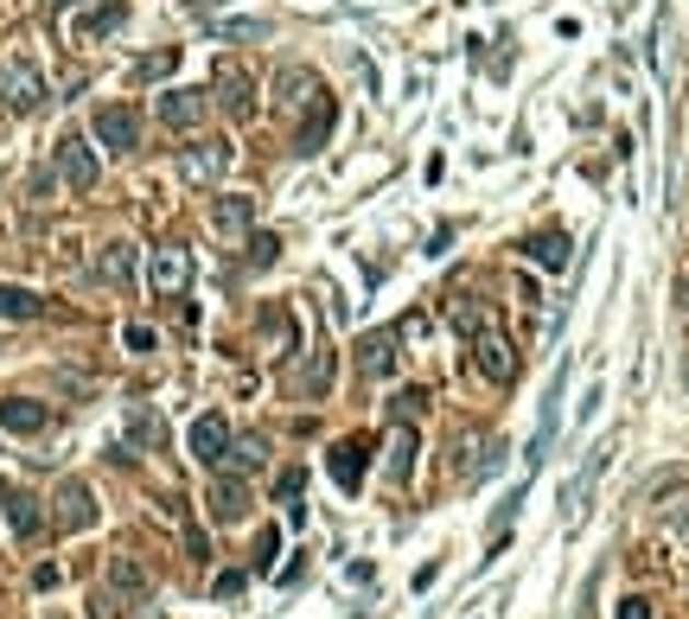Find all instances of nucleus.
Returning <instances> with one entry per match:
<instances>
[{
    "label": "nucleus",
    "instance_id": "1",
    "mask_svg": "<svg viewBox=\"0 0 689 619\" xmlns=\"http://www.w3.org/2000/svg\"><path fill=\"white\" fill-rule=\"evenodd\" d=\"M0 103L13 115H33L45 110V77L26 51H0Z\"/></svg>",
    "mask_w": 689,
    "mask_h": 619
},
{
    "label": "nucleus",
    "instance_id": "2",
    "mask_svg": "<svg viewBox=\"0 0 689 619\" xmlns=\"http://www.w3.org/2000/svg\"><path fill=\"white\" fill-rule=\"evenodd\" d=\"M147 288L160 294V300H180V294L192 288V255H185L180 243L153 250V262H147Z\"/></svg>",
    "mask_w": 689,
    "mask_h": 619
},
{
    "label": "nucleus",
    "instance_id": "3",
    "mask_svg": "<svg viewBox=\"0 0 689 619\" xmlns=\"http://www.w3.org/2000/svg\"><path fill=\"white\" fill-rule=\"evenodd\" d=\"M96 141L110 147V153H135L141 147V115L128 110V103H103L96 110Z\"/></svg>",
    "mask_w": 689,
    "mask_h": 619
},
{
    "label": "nucleus",
    "instance_id": "4",
    "mask_svg": "<svg viewBox=\"0 0 689 619\" xmlns=\"http://www.w3.org/2000/svg\"><path fill=\"white\" fill-rule=\"evenodd\" d=\"M51 524H58V530H90V524H96V492H90L83 479H65L58 498H51Z\"/></svg>",
    "mask_w": 689,
    "mask_h": 619
},
{
    "label": "nucleus",
    "instance_id": "5",
    "mask_svg": "<svg viewBox=\"0 0 689 619\" xmlns=\"http://www.w3.org/2000/svg\"><path fill=\"white\" fill-rule=\"evenodd\" d=\"M185 447H192V460H198V467H223V454H230V422H223L218 409H211V415H198V422H192V435H185Z\"/></svg>",
    "mask_w": 689,
    "mask_h": 619
},
{
    "label": "nucleus",
    "instance_id": "6",
    "mask_svg": "<svg viewBox=\"0 0 689 619\" xmlns=\"http://www.w3.org/2000/svg\"><path fill=\"white\" fill-rule=\"evenodd\" d=\"M472 365H479V377H492V383H510V377H517V358H510V345L492 326L472 332Z\"/></svg>",
    "mask_w": 689,
    "mask_h": 619
},
{
    "label": "nucleus",
    "instance_id": "7",
    "mask_svg": "<svg viewBox=\"0 0 689 619\" xmlns=\"http://www.w3.org/2000/svg\"><path fill=\"white\" fill-rule=\"evenodd\" d=\"M332 122H338V103L320 90V96L307 103V115H300V128H294V153H320L326 135H332Z\"/></svg>",
    "mask_w": 689,
    "mask_h": 619
},
{
    "label": "nucleus",
    "instance_id": "8",
    "mask_svg": "<svg viewBox=\"0 0 689 619\" xmlns=\"http://www.w3.org/2000/svg\"><path fill=\"white\" fill-rule=\"evenodd\" d=\"M58 173H65V185H71V192H90V185H96V173H103V167H96V153H90V141H83V135H65V141H58Z\"/></svg>",
    "mask_w": 689,
    "mask_h": 619
},
{
    "label": "nucleus",
    "instance_id": "9",
    "mask_svg": "<svg viewBox=\"0 0 689 619\" xmlns=\"http://www.w3.org/2000/svg\"><path fill=\"white\" fill-rule=\"evenodd\" d=\"M223 167H230V147H223V141H198V147H185V153H180L185 185H211V180H223Z\"/></svg>",
    "mask_w": 689,
    "mask_h": 619
},
{
    "label": "nucleus",
    "instance_id": "10",
    "mask_svg": "<svg viewBox=\"0 0 689 619\" xmlns=\"http://www.w3.org/2000/svg\"><path fill=\"white\" fill-rule=\"evenodd\" d=\"M153 110H160V122H166V128H198V122L211 115V96H205V90H166Z\"/></svg>",
    "mask_w": 689,
    "mask_h": 619
},
{
    "label": "nucleus",
    "instance_id": "11",
    "mask_svg": "<svg viewBox=\"0 0 689 619\" xmlns=\"http://www.w3.org/2000/svg\"><path fill=\"white\" fill-rule=\"evenodd\" d=\"M326 473L338 492H358L364 485V440H332L326 447Z\"/></svg>",
    "mask_w": 689,
    "mask_h": 619
},
{
    "label": "nucleus",
    "instance_id": "12",
    "mask_svg": "<svg viewBox=\"0 0 689 619\" xmlns=\"http://www.w3.org/2000/svg\"><path fill=\"white\" fill-rule=\"evenodd\" d=\"M122 20H128V7H122V0H90V13L71 26V38H77V45H96V38H110Z\"/></svg>",
    "mask_w": 689,
    "mask_h": 619
},
{
    "label": "nucleus",
    "instance_id": "13",
    "mask_svg": "<svg viewBox=\"0 0 689 619\" xmlns=\"http://www.w3.org/2000/svg\"><path fill=\"white\" fill-rule=\"evenodd\" d=\"M205 511H211V524H237V517H250V485H243V479H211Z\"/></svg>",
    "mask_w": 689,
    "mask_h": 619
},
{
    "label": "nucleus",
    "instance_id": "14",
    "mask_svg": "<svg viewBox=\"0 0 689 619\" xmlns=\"http://www.w3.org/2000/svg\"><path fill=\"white\" fill-rule=\"evenodd\" d=\"M51 422V409L33 397H0V428H13V435H38Z\"/></svg>",
    "mask_w": 689,
    "mask_h": 619
},
{
    "label": "nucleus",
    "instance_id": "15",
    "mask_svg": "<svg viewBox=\"0 0 689 619\" xmlns=\"http://www.w3.org/2000/svg\"><path fill=\"white\" fill-rule=\"evenodd\" d=\"M218 103L237 115V122H250L255 115V90H250V77L237 71V65H218Z\"/></svg>",
    "mask_w": 689,
    "mask_h": 619
},
{
    "label": "nucleus",
    "instance_id": "16",
    "mask_svg": "<svg viewBox=\"0 0 689 619\" xmlns=\"http://www.w3.org/2000/svg\"><path fill=\"white\" fill-rule=\"evenodd\" d=\"M383 467H390V485H402V479L415 473V422H397V428H390Z\"/></svg>",
    "mask_w": 689,
    "mask_h": 619
},
{
    "label": "nucleus",
    "instance_id": "17",
    "mask_svg": "<svg viewBox=\"0 0 689 619\" xmlns=\"http://www.w3.org/2000/svg\"><path fill=\"white\" fill-rule=\"evenodd\" d=\"M313 96H320V77L307 71V65H294V71L275 77V103H282V110H307Z\"/></svg>",
    "mask_w": 689,
    "mask_h": 619
},
{
    "label": "nucleus",
    "instance_id": "18",
    "mask_svg": "<svg viewBox=\"0 0 689 619\" xmlns=\"http://www.w3.org/2000/svg\"><path fill=\"white\" fill-rule=\"evenodd\" d=\"M524 255H530L537 268H549V275H562V268H569V237H562V230H537V237L524 243Z\"/></svg>",
    "mask_w": 689,
    "mask_h": 619
},
{
    "label": "nucleus",
    "instance_id": "19",
    "mask_svg": "<svg viewBox=\"0 0 689 619\" xmlns=\"http://www.w3.org/2000/svg\"><path fill=\"white\" fill-rule=\"evenodd\" d=\"M390 365H397V332H370V339L358 345V370L370 377V383H377V377H383Z\"/></svg>",
    "mask_w": 689,
    "mask_h": 619
},
{
    "label": "nucleus",
    "instance_id": "20",
    "mask_svg": "<svg viewBox=\"0 0 689 619\" xmlns=\"http://www.w3.org/2000/svg\"><path fill=\"white\" fill-rule=\"evenodd\" d=\"M600 467H607V447H600V454H587V467L575 473V485L562 492V517H569V524H581V511H587V485L600 479Z\"/></svg>",
    "mask_w": 689,
    "mask_h": 619
},
{
    "label": "nucleus",
    "instance_id": "21",
    "mask_svg": "<svg viewBox=\"0 0 689 619\" xmlns=\"http://www.w3.org/2000/svg\"><path fill=\"white\" fill-rule=\"evenodd\" d=\"M211 223H218L223 237H243L255 223V198H243V192H230V198H218V211H211Z\"/></svg>",
    "mask_w": 689,
    "mask_h": 619
},
{
    "label": "nucleus",
    "instance_id": "22",
    "mask_svg": "<svg viewBox=\"0 0 689 619\" xmlns=\"http://www.w3.org/2000/svg\"><path fill=\"white\" fill-rule=\"evenodd\" d=\"M45 313V300L33 288H13V282H0V320H38Z\"/></svg>",
    "mask_w": 689,
    "mask_h": 619
},
{
    "label": "nucleus",
    "instance_id": "23",
    "mask_svg": "<svg viewBox=\"0 0 689 619\" xmlns=\"http://www.w3.org/2000/svg\"><path fill=\"white\" fill-rule=\"evenodd\" d=\"M96 275L115 282V288H128V282H135V250H128V243H110V250L96 255Z\"/></svg>",
    "mask_w": 689,
    "mask_h": 619
},
{
    "label": "nucleus",
    "instance_id": "24",
    "mask_svg": "<svg viewBox=\"0 0 689 619\" xmlns=\"http://www.w3.org/2000/svg\"><path fill=\"white\" fill-rule=\"evenodd\" d=\"M110 582H115V594H122V600H141V594H147V569H141V562H128V555H115V562H110Z\"/></svg>",
    "mask_w": 689,
    "mask_h": 619
},
{
    "label": "nucleus",
    "instance_id": "25",
    "mask_svg": "<svg viewBox=\"0 0 689 619\" xmlns=\"http://www.w3.org/2000/svg\"><path fill=\"white\" fill-rule=\"evenodd\" d=\"M230 467H243V473H255L262 460H268V440L262 435H230V454H223Z\"/></svg>",
    "mask_w": 689,
    "mask_h": 619
},
{
    "label": "nucleus",
    "instance_id": "26",
    "mask_svg": "<svg viewBox=\"0 0 689 619\" xmlns=\"http://www.w3.org/2000/svg\"><path fill=\"white\" fill-rule=\"evenodd\" d=\"M300 492H307V473H300V467H288V473L275 479V498H282V505H288V517H294V524H300V517H307V511H300Z\"/></svg>",
    "mask_w": 689,
    "mask_h": 619
},
{
    "label": "nucleus",
    "instance_id": "27",
    "mask_svg": "<svg viewBox=\"0 0 689 619\" xmlns=\"http://www.w3.org/2000/svg\"><path fill=\"white\" fill-rule=\"evenodd\" d=\"M7 517H13V537H38V530H45V517H38L33 498H7Z\"/></svg>",
    "mask_w": 689,
    "mask_h": 619
},
{
    "label": "nucleus",
    "instance_id": "28",
    "mask_svg": "<svg viewBox=\"0 0 689 619\" xmlns=\"http://www.w3.org/2000/svg\"><path fill=\"white\" fill-rule=\"evenodd\" d=\"M453 326H460V332H479V326H485V307L460 294V300H453Z\"/></svg>",
    "mask_w": 689,
    "mask_h": 619
},
{
    "label": "nucleus",
    "instance_id": "29",
    "mask_svg": "<svg viewBox=\"0 0 689 619\" xmlns=\"http://www.w3.org/2000/svg\"><path fill=\"white\" fill-rule=\"evenodd\" d=\"M173 65H180V51H153V58H141V65H135V77H141V83H153V77H166Z\"/></svg>",
    "mask_w": 689,
    "mask_h": 619
},
{
    "label": "nucleus",
    "instance_id": "30",
    "mask_svg": "<svg viewBox=\"0 0 689 619\" xmlns=\"http://www.w3.org/2000/svg\"><path fill=\"white\" fill-rule=\"evenodd\" d=\"M128 435L153 447V440H160V415H153V409H135V415H128Z\"/></svg>",
    "mask_w": 689,
    "mask_h": 619
},
{
    "label": "nucleus",
    "instance_id": "31",
    "mask_svg": "<svg viewBox=\"0 0 689 619\" xmlns=\"http://www.w3.org/2000/svg\"><path fill=\"white\" fill-rule=\"evenodd\" d=\"M275 555H282V537H275V530H262V537H255V569L268 575V569H275Z\"/></svg>",
    "mask_w": 689,
    "mask_h": 619
},
{
    "label": "nucleus",
    "instance_id": "32",
    "mask_svg": "<svg viewBox=\"0 0 689 619\" xmlns=\"http://www.w3.org/2000/svg\"><path fill=\"white\" fill-rule=\"evenodd\" d=\"M275 250H282L275 237H250V268H268V262H275Z\"/></svg>",
    "mask_w": 689,
    "mask_h": 619
},
{
    "label": "nucleus",
    "instance_id": "33",
    "mask_svg": "<svg viewBox=\"0 0 689 619\" xmlns=\"http://www.w3.org/2000/svg\"><path fill=\"white\" fill-rule=\"evenodd\" d=\"M613 619H652V600H645V594H625Z\"/></svg>",
    "mask_w": 689,
    "mask_h": 619
},
{
    "label": "nucleus",
    "instance_id": "34",
    "mask_svg": "<svg viewBox=\"0 0 689 619\" xmlns=\"http://www.w3.org/2000/svg\"><path fill=\"white\" fill-rule=\"evenodd\" d=\"M243 587H250V575H243V569H230V575H218V600H237Z\"/></svg>",
    "mask_w": 689,
    "mask_h": 619
},
{
    "label": "nucleus",
    "instance_id": "35",
    "mask_svg": "<svg viewBox=\"0 0 689 619\" xmlns=\"http://www.w3.org/2000/svg\"><path fill=\"white\" fill-rule=\"evenodd\" d=\"M122 339H128V352H153V345H160V339H153V326H128Z\"/></svg>",
    "mask_w": 689,
    "mask_h": 619
},
{
    "label": "nucleus",
    "instance_id": "36",
    "mask_svg": "<svg viewBox=\"0 0 689 619\" xmlns=\"http://www.w3.org/2000/svg\"><path fill=\"white\" fill-rule=\"evenodd\" d=\"M422 402H428L422 390H402V397H397V415H402V422H415V415H422Z\"/></svg>",
    "mask_w": 689,
    "mask_h": 619
},
{
    "label": "nucleus",
    "instance_id": "37",
    "mask_svg": "<svg viewBox=\"0 0 689 619\" xmlns=\"http://www.w3.org/2000/svg\"><path fill=\"white\" fill-rule=\"evenodd\" d=\"M77 7H90V0H51V13L65 20V13H77Z\"/></svg>",
    "mask_w": 689,
    "mask_h": 619
},
{
    "label": "nucleus",
    "instance_id": "38",
    "mask_svg": "<svg viewBox=\"0 0 689 619\" xmlns=\"http://www.w3.org/2000/svg\"><path fill=\"white\" fill-rule=\"evenodd\" d=\"M677 300H684V307H689V275H684V282H677Z\"/></svg>",
    "mask_w": 689,
    "mask_h": 619
},
{
    "label": "nucleus",
    "instance_id": "39",
    "mask_svg": "<svg viewBox=\"0 0 689 619\" xmlns=\"http://www.w3.org/2000/svg\"><path fill=\"white\" fill-rule=\"evenodd\" d=\"M0 505H7V485H0Z\"/></svg>",
    "mask_w": 689,
    "mask_h": 619
},
{
    "label": "nucleus",
    "instance_id": "40",
    "mask_svg": "<svg viewBox=\"0 0 689 619\" xmlns=\"http://www.w3.org/2000/svg\"><path fill=\"white\" fill-rule=\"evenodd\" d=\"M51 619H65V614H51Z\"/></svg>",
    "mask_w": 689,
    "mask_h": 619
}]
</instances>
